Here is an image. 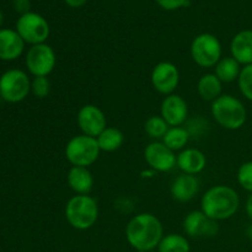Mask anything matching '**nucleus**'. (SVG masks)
<instances>
[{
	"label": "nucleus",
	"instance_id": "21",
	"mask_svg": "<svg viewBox=\"0 0 252 252\" xmlns=\"http://www.w3.org/2000/svg\"><path fill=\"white\" fill-rule=\"evenodd\" d=\"M241 64L233 57H221L220 61L214 66V74L218 76L221 83H233L238 81L241 73Z\"/></svg>",
	"mask_w": 252,
	"mask_h": 252
},
{
	"label": "nucleus",
	"instance_id": "5",
	"mask_svg": "<svg viewBox=\"0 0 252 252\" xmlns=\"http://www.w3.org/2000/svg\"><path fill=\"white\" fill-rule=\"evenodd\" d=\"M100 153L97 139L85 134L73 137L65 147V158L73 166H91L97 161Z\"/></svg>",
	"mask_w": 252,
	"mask_h": 252
},
{
	"label": "nucleus",
	"instance_id": "9",
	"mask_svg": "<svg viewBox=\"0 0 252 252\" xmlns=\"http://www.w3.org/2000/svg\"><path fill=\"white\" fill-rule=\"evenodd\" d=\"M56 64V52L49 44H34L26 54V66L33 76H48Z\"/></svg>",
	"mask_w": 252,
	"mask_h": 252
},
{
	"label": "nucleus",
	"instance_id": "24",
	"mask_svg": "<svg viewBox=\"0 0 252 252\" xmlns=\"http://www.w3.org/2000/svg\"><path fill=\"white\" fill-rule=\"evenodd\" d=\"M191 245L186 236L181 234H167L160 241L158 252H189Z\"/></svg>",
	"mask_w": 252,
	"mask_h": 252
},
{
	"label": "nucleus",
	"instance_id": "28",
	"mask_svg": "<svg viewBox=\"0 0 252 252\" xmlns=\"http://www.w3.org/2000/svg\"><path fill=\"white\" fill-rule=\"evenodd\" d=\"M238 182L245 191L252 193V161H246L239 167Z\"/></svg>",
	"mask_w": 252,
	"mask_h": 252
},
{
	"label": "nucleus",
	"instance_id": "30",
	"mask_svg": "<svg viewBox=\"0 0 252 252\" xmlns=\"http://www.w3.org/2000/svg\"><path fill=\"white\" fill-rule=\"evenodd\" d=\"M14 6L21 15L30 12V0H14Z\"/></svg>",
	"mask_w": 252,
	"mask_h": 252
},
{
	"label": "nucleus",
	"instance_id": "16",
	"mask_svg": "<svg viewBox=\"0 0 252 252\" xmlns=\"http://www.w3.org/2000/svg\"><path fill=\"white\" fill-rule=\"evenodd\" d=\"M176 166H179L182 174L196 176L206 169L207 158L203 152L196 148H186L177 155Z\"/></svg>",
	"mask_w": 252,
	"mask_h": 252
},
{
	"label": "nucleus",
	"instance_id": "23",
	"mask_svg": "<svg viewBox=\"0 0 252 252\" xmlns=\"http://www.w3.org/2000/svg\"><path fill=\"white\" fill-rule=\"evenodd\" d=\"M189 137H191V134L187 130V128L170 127L161 140L167 148H170L172 152L176 153L186 149V145L189 143Z\"/></svg>",
	"mask_w": 252,
	"mask_h": 252
},
{
	"label": "nucleus",
	"instance_id": "4",
	"mask_svg": "<svg viewBox=\"0 0 252 252\" xmlns=\"http://www.w3.org/2000/svg\"><path fill=\"white\" fill-rule=\"evenodd\" d=\"M98 218V204L89 194H76L65 206V219L71 228L88 230L93 228Z\"/></svg>",
	"mask_w": 252,
	"mask_h": 252
},
{
	"label": "nucleus",
	"instance_id": "10",
	"mask_svg": "<svg viewBox=\"0 0 252 252\" xmlns=\"http://www.w3.org/2000/svg\"><path fill=\"white\" fill-rule=\"evenodd\" d=\"M150 80L158 93L165 96L172 95L180 84V71L171 62H160L153 68Z\"/></svg>",
	"mask_w": 252,
	"mask_h": 252
},
{
	"label": "nucleus",
	"instance_id": "6",
	"mask_svg": "<svg viewBox=\"0 0 252 252\" xmlns=\"http://www.w3.org/2000/svg\"><path fill=\"white\" fill-rule=\"evenodd\" d=\"M192 61L201 68H213L221 59V43L214 34L201 33L191 43Z\"/></svg>",
	"mask_w": 252,
	"mask_h": 252
},
{
	"label": "nucleus",
	"instance_id": "29",
	"mask_svg": "<svg viewBox=\"0 0 252 252\" xmlns=\"http://www.w3.org/2000/svg\"><path fill=\"white\" fill-rule=\"evenodd\" d=\"M162 9L165 10H177L189 5V0H155Z\"/></svg>",
	"mask_w": 252,
	"mask_h": 252
},
{
	"label": "nucleus",
	"instance_id": "2",
	"mask_svg": "<svg viewBox=\"0 0 252 252\" xmlns=\"http://www.w3.org/2000/svg\"><path fill=\"white\" fill-rule=\"evenodd\" d=\"M240 197L230 186L217 185L211 187L201 199V211L213 220H226L236 214Z\"/></svg>",
	"mask_w": 252,
	"mask_h": 252
},
{
	"label": "nucleus",
	"instance_id": "26",
	"mask_svg": "<svg viewBox=\"0 0 252 252\" xmlns=\"http://www.w3.org/2000/svg\"><path fill=\"white\" fill-rule=\"evenodd\" d=\"M238 85L241 95L252 102V64L243 66L238 79Z\"/></svg>",
	"mask_w": 252,
	"mask_h": 252
},
{
	"label": "nucleus",
	"instance_id": "25",
	"mask_svg": "<svg viewBox=\"0 0 252 252\" xmlns=\"http://www.w3.org/2000/svg\"><path fill=\"white\" fill-rule=\"evenodd\" d=\"M170 126L161 116H150L144 123V130L153 139H162Z\"/></svg>",
	"mask_w": 252,
	"mask_h": 252
},
{
	"label": "nucleus",
	"instance_id": "34",
	"mask_svg": "<svg viewBox=\"0 0 252 252\" xmlns=\"http://www.w3.org/2000/svg\"><path fill=\"white\" fill-rule=\"evenodd\" d=\"M2 19H4V17H2V12L0 11V26H1V24H2Z\"/></svg>",
	"mask_w": 252,
	"mask_h": 252
},
{
	"label": "nucleus",
	"instance_id": "3",
	"mask_svg": "<svg viewBox=\"0 0 252 252\" xmlns=\"http://www.w3.org/2000/svg\"><path fill=\"white\" fill-rule=\"evenodd\" d=\"M212 117L220 127L229 130H238L246 123L248 111L238 97L223 94L212 102Z\"/></svg>",
	"mask_w": 252,
	"mask_h": 252
},
{
	"label": "nucleus",
	"instance_id": "8",
	"mask_svg": "<svg viewBox=\"0 0 252 252\" xmlns=\"http://www.w3.org/2000/svg\"><path fill=\"white\" fill-rule=\"evenodd\" d=\"M17 33L21 36L25 43H30L32 46L41 44L47 41L49 36V25L44 17L36 12H27L21 15L16 24Z\"/></svg>",
	"mask_w": 252,
	"mask_h": 252
},
{
	"label": "nucleus",
	"instance_id": "15",
	"mask_svg": "<svg viewBox=\"0 0 252 252\" xmlns=\"http://www.w3.org/2000/svg\"><path fill=\"white\" fill-rule=\"evenodd\" d=\"M199 192V181L193 175L181 174L172 181L170 187L171 197L176 202L186 203L192 201Z\"/></svg>",
	"mask_w": 252,
	"mask_h": 252
},
{
	"label": "nucleus",
	"instance_id": "14",
	"mask_svg": "<svg viewBox=\"0 0 252 252\" xmlns=\"http://www.w3.org/2000/svg\"><path fill=\"white\" fill-rule=\"evenodd\" d=\"M160 116L170 127H181L189 117V105L182 96L176 94L165 96L160 106Z\"/></svg>",
	"mask_w": 252,
	"mask_h": 252
},
{
	"label": "nucleus",
	"instance_id": "27",
	"mask_svg": "<svg viewBox=\"0 0 252 252\" xmlns=\"http://www.w3.org/2000/svg\"><path fill=\"white\" fill-rule=\"evenodd\" d=\"M31 93L37 98H46L51 93V81L48 76H34L31 81Z\"/></svg>",
	"mask_w": 252,
	"mask_h": 252
},
{
	"label": "nucleus",
	"instance_id": "35",
	"mask_svg": "<svg viewBox=\"0 0 252 252\" xmlns=\"http://www.w3.org/2000/svg\"><path fill=\"white\" fill-rule=\"evenodd\" d=\"M149 252H158V251H149Z\"/></svg>",
	"mask_w": 252,
	"mask_h": 252
},
{
	"label": "nucleus",
	"instance_id": "17",
	"mask_svg": "<svg viewBox=\"0 0 252 252\" xmlns=\"http://www.w3.org/2000/svg\"><path fill=\"white\" fill-rule=\"evenodd\" d=\"M25 41L17 31L10 29L0 30V59L15 61L22 54Z\"/></svg>",
	"mask_w": 252,
	"mask_h": 252
},
{
	"label": "nucleus",
	"instance_id": "19",
	"mask_svg": "<svg viewBox=\"0 0 252 252\" xmlns=\"http://www.w3.org/2000/svg\"><path fill=\"white\" fill-rule=\"evenodd\" d=\"M66 182L76 194H90L94 187L93 174L88 167L71 166L66 175Z\"/></svg>",
	"mask_w": 252,
	"mask_h": 252
},
{
	"label": "nucleus",
	"instance_id": "22",
	"mask_svg": "<svg viewBox=\"0 0 252 252\" xmlns=\"http://www.w3.org/2000/svg\"><path fill=\"white\" fill-rule=\"evenodd\" d=\"M96 139H97L101 152L113 153L122 147L125 142V135L118 128L106 127Z\"/></svg>",
	"mask_w": 252,
	"mask_h": 252
},
{
	"label": "nucleus",
	"instance_id": "12",
	"mask_svg": "<svg viewBox=\"0 0 252 252\" xmlns=\"http://www.w3.org/2000/svg\"><path fill=\"white\" fill-rule=\"evenodd\" d=\"M144 159L154 171L169 172L176 166L177 155L162 142H153L144 149Z\"/></svg>",
	"mask_w": 252,
	"mask_h": 252
},
{
	"label": "nucleus",
	"instance_id": "13",
	"mask_svg": "<svg viewBox=\"0 0 252 252\" xmlns=\"http://www.w3.org/2000/svg\"><path fill=\"white\" fill-rule=\"evenodd\" d=\"M76 122L83 134L97 138L107 127V121L103 111L95 105H85L79 110Z\"/></svg>",
	"mask_w": 252,
	"mask_h": 252
},
{
	"label": "nucleus",
	"instance_id": "18",
	"mask_svg": "<svg viewBox=\"0 0 252 252\" xmlns=\"http://www.w3.org/2000/svg\"><path fill=\"white\" fill-rule=\"evenodd\" d=\"M230 52L231 57L241 65L252 64V30H243L233 37Z\"/></svg>",
	"mask_w": 252,
	"mask_h": 252
},
{
	"label": "nucleus",
	"instance_id": "33",
	"mask_svg": "<svg viewBox=\"0 0 252 252\" xmlns=\"http://www.w3.org/2000/svg\"><path fill=\"white\" fill-rule=\"evenodd\" d=\"M246 236L252 241V221L249 224L248 228H246Z\"/></svg>",
	"mask_w": 252,
	"mask_h": 252
},
{
	"label": "nucleus",
	"instance_id": "20",
	"mask_svg": "<svg viewBox=\"0 0 252 252\" xmlns=\"http://www.w3.org/2000/svg\"><path fill=\"white\" fill-rule=\"evenodd\" d=\"M223 83L214 73H207L199 78L197 83V93L199 97L208 102H213L223 94Z\"/></svg>",
	"mask_w": 252,
	"mask_h": 252
},
{
	"label": "nucleus",
	"instance_id": "31",
	"mask_svg": "<svg viewBox=\"0 0 252 252\" xmlns=\"http://www.w3.org/2000/svg\"><path fill=\"white\" fill-rule=\"evenodd\" d=\"M64 1L70 7H80L83 5H85L88 0H64Z\"/></svg>",
	"mask_w": 252,
	"mask_h": 252
},
{
	"label": "nucleus",
	"instance_id": "11",
	"mask_svg": "<svg viewBox=\"0 0 252 252\" xmlns=\"http://www.w3.org/2000/svg\"><path fill=\"white\" fill-rule=\"evenodd\" d=\"M184 231L193 239L214 238L219 233L218 221L213 220L202 211H192L185 217Z\"/></svg>",
	"mask_w": 252,
	"mask_h": 252
},
{
	"label": "nucleus",
	"instance_id": "7",
	"mask_svg": "<svg viewBox=\"0 0 252 252\" xmlns=\"http://www.w3.org/2000/svg\"><path fill=\"white\" fill-rule=\"evenodd\" d=\"M30 93L31 81L24 70L10 69L0 76V96L6 102H21Z\"/></svg>",
	"mask_w": 252,
	"mask_h": 252
},
{
	"label": "nucleus",
	"instance_id": "32",
	"mask_svg": "<svg viewBox=\"0 0 252 252\" xmlns=\"http://www.w3.org/2000/svg\"><path fill=\"white\" fill-rule=\"evenodd\" d=\"M245 209H246V214H248V217L250 218V220L252 221V193H250L248 201H246Z\"/></svg>",
	"mask_w": 252,
	"mask_h": 252
},
{
	"label": "nucleus",
	"instance_id": "1",
	"mask_svg": "<svg viewBox=\"0 0 252 252\" xmlns=\"http://www.w3.org/2000/svg\"><path fill=\"white\" fill-rule=\"evenodd\" d=\"M128 244L139 252H149L158 249L164 238V228L157 216L140 213L133 217L126 226Z\"/></svg>",
	"mask_w": 252,
	"mask_h": 252
}]
</instances>
